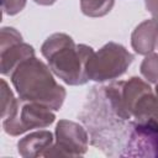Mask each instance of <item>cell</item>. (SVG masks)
<instances>
[{
	"label": "cell",
	"mask_w": 158,
	"mask_h": 158,
	"mask_svg": "<svg viewBox=\"0 0 158 158\" xmlns=\"http://www.w3.org/2000/svg\"><path fill=\"white\" fill-rule=\"evenodd\" d=\"M90 142L110 157H122L133 120H126L115 105L106 85L93 86L79 112Z\"/></svg>",
	"instance_id": "1"
},
{
	"label": "cell",
	"mask_w": 158,
	"mask_h": 158,
	"mask_svg": "<svg viewBox=\"0 0 158 158\" xmlns=\"http://www.w3.org/2000/svg\"><path fill=\"white\" fill-rule=\"evenodd\" d=\"M49 67L33 56L21 62L10 74V79L19 99L57 111L62 107L67 91L56 81Z\"/></svg>",
	"instance_id": "2"
},
{
	"label": "cell",
	"mask_w": 158,
	"mask_h": 158,
	"mask_svg": "<svg viewBox=\"0 0 158 158\" xmlns=\"http://www.w3.org/2000/svg\"><path fill=\"white\" fill-rule=\"evenodd\" d=\"M41 53L47 59L54 75L68 85H83L89 81L86 62L94 53L90 46L75 44L73 38L63 32L47 37L41 46Z\"/></svg>",
	"instance_id": "3"
},
{
	"label": "cell",
	"mask_w": 158,
	"mask_h": 158,
	"mask_svg": "<svg viewBox=\"0 0 158 158\" xmlns=\"http://www.w3.org/2000/svg\"><path fill=\"white\" fill-rule=\"evenodd\" d=\"M133 59V54L122 44L107 42L88 59L85 67L88 79L99 83L117 79L126 73Z\"/></svg>",
	"instance_id": "4"
},
{
	"label": "cell",
	"mask_w": 158,
	"mask_h": 158,
	"mask_svg": "<svg viewBox=\"0 0 158 158\" xmlns=\"http://www.w3.org/2000/svg\"><path fill=\"white\" fill-rule=\"evenodd\" d=\"M56 120L52 109L31 101H22L19 104L14 114L2 120V128L10 136H20L33 128H46Z\"/></svg>",
	"instance_id": "5"
},
{
	"label": "cell",
	"mask_w": 158,
	"mask_h": 158,
	"mask_svg": "<svg viewBox=\"0 0 158 158\" xmlns=\"http://www.w3.org/2000/svg\"><path fill=\"white\" fill-rule=\"evenodd\" d=\"M56 142L44 157H79L88 151V131L78 122L59 120L56 126Z\"/></svg>",
	"instance_id": "6"
},
{
	"label": "cell",
	"mask_w": 158,
	"mask_h": 158,
	"mask_svg": "<svg viewBox=\"0 0 158 158\" xmlns=\"http://www.w3.org/2000/svg\"><path fill=\"white\" fill-rule=\"evenodd\" d=\"M35 49L22 41L21 33L14 27H2L0 31V72L10 75L25 59L33 57Z\"/></svg>",
	"instance_id": "7"
},
{
	"label": "cell",
	"mask_w": 158,
	"mask_h": 158,
	"mask_svg": "<svg viewBox=\"0 0 158 158\" xmlns=\"http://www.w3.org/2000/svg\"><path fill=\"white\" fill-rule=\"evenodd\" d=\"M122 157L158 158V128L133 121Z\"/></svg>",
	"instance_id": "8"
},
{
	"label": "cell",
	"mask_w": 158,
	"mask_h": 158,
	"mask_svg": "<svg viewBox=\"0 0 158 158\" xmlns=\"http://www.w3.org/2000/svg\"><path fill=\"white\" fill-rule=\"evenodd\" d=\"M131 46L137 54L147 56L153 53L158 46V21L149 19L136 26L131 35Z\"/></svg>",
	"instance_id": "9"
},
{
	"label": "cell",
	"mask_w": 158,
	"mask_h": 158,
	"mask_svg": "<svg viewBox=\"0 0 158 158\" xmlns=\"http://www.w3.org/2000/svg\"><path fill=\"white\" fill-rule=\"evenodd\" d=\"M53 144V135L51 131L40 130L32 132L17 142V152L25 158L44 157Z\"/></svg>",
	"instance_id": "10"
},
{
	"label": "cell",
	"mask_w": 158,
	"mask_h": 158,
	"mask_svg": "<svg viewBox=\"0 0 158 158\" xmlns=\"http://www.w3.org/2000/svg\"><path fill=\"white\" fill-rule=\"evenodd\" d=\"M131 115L133 121L158 128V96L153 94L152 89L136 100L131 109Z\"/></svg>",
	"instance_id": "11"
},
{
	"label": "cell",
	"mask_w": 158,
	"mask_h": 158,
	"mask_svg": "<svg viewBox=\"0 0 158 158\" xmlns=\"http://www.w3.org/2000/svg\"><path fill=\"white\" fill-rule=\"evenodd\" d=\"M115 0H80V9L85 16L102 17L114 7Z\"/></svg>",
	"instance_id": "12"
},
{
	"label": "cell",
	"mask_w": 158,
	"mask_h": 158,
	"mask_svg": "<svg viewBox=\"0 0 158 158\" xmlns=\"http://www.w3.org/2000/svg\"><path fill=\"white\" fill-rule=\"evenodd\" d=\"M139 72L147 81L152 84H157L158 83V53L147 54L141 63Z\"/></svg>",
	"instance_id": "13"
},
{
	"label": "cell",
	"mask_w": 158,
	"mask_h": 158,
	"mask_svg": "<svg viewBox=\"0 0 158 158\" xmlns=\"http://www.w3.org/2000/svg\"><path fill=\"white\" fill-rule=\"evenodd\" d=\"M17 104H19V99L14 96V93L10 90L5 79H1V105H2L1 117L2 120L10 117L14 114V111L17 107Z\"/></svg>",
	"instance_id": "14"
},
{
	"label": "cell",
	"mask_w": 158,
	"mask_h": 158,
	"mask_svg": "<svg viewBox=\"0 0 158 158\" xmlns=\"http://www.w3.org/2000/svg\"><path fill=\"white\" fill-rule=\"evenodd\" d=\"M1 6L4 14L14 16L23 10L26 6V0H1Z\"/></svg>",
	"instance_id": "15"
},
{
	"label": "cell",
	"mask_w": 158,
	"mask_h": 158,
	"mask_svg": "<svg viewBox=\"0 0 158 158\" xmlns=\"http://www.w3.org/2000/svg\"><path fill=\"white\" fill-rule=\"evenodd\" d=\"M147 11L158 21V0H144Z\"/></svg>",
	"instance_id": "16"
},
{
	"label": "cell",
	"mask_w": 158,
	"mask_h": 158,
	"mask_svg": "<svg viewBox=\"0 0 158 158\" xmlns=\"http://www.w3.org/2000/svg\"><path fill=\"white\" fill-rule=\"evenodd\" d=\"M36 4L38 5H43V6H49V5H53L57 0H33Z\"/></svg>",
	"instance_id": "17"
},
{
	"label": "cell",
	"mask_w": 158,
	"mask_h": 158,
	"mask_svg": "<svg viewBox=\"0 0 158 158\" xmlns=\"http://www.w3.org/2000/svg\"><path fill=\"white\" fill-rule=\"evenodd\" d=\"M156 95L158 96V83L156 84Z\"/></svg>",
	"instance_id": "18"
}]
</instances>
